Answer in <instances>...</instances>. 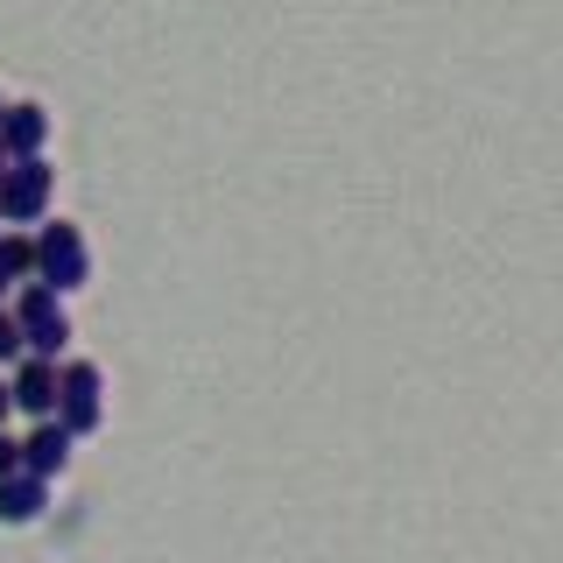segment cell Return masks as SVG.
<instances>
[{
    "instance_id": "6da1fadb",
    "label": "cell",
    "mask_w": 563,
    "mask_h": 563,
    "mask_svg": "<svg viewBox=\"0 0 563 563\" xmlns=\"http://www.w3.org/2000/svg\"><path fill=\"white\" fill-rule=\"evenodd\" d=\"M35 282H49L57 296H70V289H85V282H92V246H85L78 225L49 219L43 233H35Z\"/></svg>"
},
{
    "instance_id": "7a4b0ae2",
    "label": "cell",
    "mask_w": 563,
    "mask_h": 563,
    "mask_svg": "<svg viewBox=\"0 0 563 563\" xmlns=\"http://www.w3.org/2000/svg\"><path fill=\"white\" fill-rule=\"evenodd\" d=\"M49 198H57V169H49L43 155H29V163H14L8 184H0V219L8 225H43Z\"/></svg>"
},
{
    "instance_id": "3957f363",
    "label": "cell",
    "mask_w": 563,
    "mask_h": 563,
    "mask_svg": "<svg viewBox=\"0 0 563 563\" xmlns=\"http://www.w3.org/2000/svg\"><path fill=\"white\" fill-rule=\"evenodd\" d=\"M99 416H106V380H99V366H92V360H70V366H64L57 422H64L70 437H92V430H99Z\"/></svg>"
},
{
    "instance_id": "277c9868",
    "label": "cell",
    "mask_w": 563,
    "mask_h": 563,
    "mask_svg": "<svg viewBox=\"0 0 563 563\" xmlns=\"http://www.w3.org/2000/svg\"><path fill=\"white\" fill-rule=\"evenodd\" d=\"M57 401H64V366L29 352V360L14 366V409H22L29 422H43V416H57Z\"/></svg>"
},
{
    "instance_id": "5b68a950",
    "label": "cell",
    "mask_w": 563,
    "mask_h": 563,
    "mask_svg": "<svg viewBox=\"0 0 563 563\" xmlns=\"http://www.w3.org/2000/svg\"><path fill=\"white\" fill-rule=\"evenodd\" d=\"M70 444H78V437H70L57 416H43V422L22 437V472H35V479H57V472L70 465Z\"/></svg>"
},
{
    "instance_id": "8992f818",
    "label": "cell",
    "mask_w": 563,
    "mask_h": 563,
    "mask_svg": "<svg viewBox=\"0 0 563 563\" xmlns=\"http://www.w3.org/2000/svg\"><path fill=\"white\" fill-rule=\"evenodd\" d=\"M43 507H49V479H35V472H14V479H0V521H8V528L43 521Z\"/></svg>"
},
{
    "instance_id": "52a82bcc",
    "label": "cell",
    "mask_w": 563,
    "mask_h": 563,
    "mask_svg": "<svg viewBox=\"0 0 563 563\" xmlns=\"http://www.w3.org/2000/svg\"><path fill=\"white\" fill-rule=\"evenodd\" d=\"M49 141V113L43 106H8V120H0V148L14 155V163H29V155H43Z\"/></svg>"
},
{
    "instance_id": "ba28073f",
    "label": "cell",
    "mask_w": 563,
    "mask_h": 563,
    "mask_svg": "<svg viewBox=\"0 0 563 563\" xmlns=\"http://www.w3.org/2000/svg\"><path fill=\"white\" fill-rule=\"evenodd\" d=\"M14 317H22V331L29 324H49V317H64V296L49 289V282H29V289L14 296Z\"/></svg>"
},
{
    "instance_id": "9c48e42d",
    "label": "cell",
    "mask_w": 563,
    "mask_h": 563,
    "mask_svg": "<svg viewBox=\"0 0 563 563\" xmlns=\"http://www.w3.org/2000/svg\"><path fill=\"white\" fill-rule=\"evenodd\" d=\"M0 275H8V282H35V240L29 233H0Z\"/></svg>"
},
{
    "instance_id": "30bf717a",
    "label": "cell",
    "mask_w": 563,
    "mask_h": 563,
    "mask_svg": "<svg viewBox=\"0 0 563 563\" xmlns=\"http://www.w3.org/2000/svg\"><path fill=\"white\" fill-rule=\"evenodd\" d=\"M64 345H70V317H49V324H29V352H35V360H57Z\"/></svg>"
},
{
    "instance_id": "8fae6325",
    "label": "cell",
    "mask_w": 563,
    "mask_h": 563,
    "mask_svg": "<svg viewBox=\"0 0 563 563\" xmlns=\"http://www.w3.org/2000/svg\"><path fill=\"white\" fill-rule=\"evenodd\" d=\"M22 360H29V331L14 310H0V366H22Z\"/></svg>"
},
{
    "instance_id": "7c38bea8",
    "label": "cell",
    "mask_w": 563,
    "mask_h": 563,
    "mask_svg": "<svg viewBox=\"0 0 563 563\" xmlns=\"http://www.w3.org/2000/svg\"><path fill=\"white\" fill-rule=\"evenodd\" d=\"M14 472H22V437L0 430V479H14Z\"/></svg>"
},
{
    "instance_id": "4fadbf2b",
    "label": "cell",
    "mask_w": 563,
    "mask_h": 563,
    "mask_svg": "<svg viewBox=\"0 0 563 563\" xmlns=\"http://www.w3.org/2000/svg\"><path fill=\"white\" fill-rule=\"evenodd\" d=\"M14 416V380H0V422Z\"/></svg>"
},
{
    "instance_id": "5bb4252c",
    "label": "cell",
    "mask_w": 563,
    "mask_h": 563,
    "mask_svg": "<svg viewBox=\"0 0 563 563\" xmlns=\"http://www.w3.org/2000/svg\"><path fill=\"white\" fill-rule=\"evenodd\" d=\"M8 169H14V155H8V148H0V184H8Z\"/></svg>"
},
{
    "instance_id": "9a60e30c",
    "label": "cell",
    "mask_w": 563,
    "mask_h": 563,
    "mask_svg": "<svg viewBox=\"0 0 563 563\" xmlns=\"http://www.w3.org/2000/svg\"><path fill=\"white\" fill-rule=\"evenodd\" d=\"M0 303H8V275H0Z\"/></svg>"
},
{
    "instance_id": "2e32d148",
    "label": "cell",
    "mask_w": 563,
    "mask_h": 563,
    "mask_svg": "<svg viewBox=\"0 0 563 563\" xmlns=\"http://www.w3.org/2000/svg\"><path fill=\"white\" fill-rule=\"evenodd\" d=\"M0 120H8V99H0Z\"/></svg>"
},
{
    "instance_id": "e0dca14e",
    "label": "cell",
    "mask_w": 563,
    "mask_h": 563,
    "mask_svg": "<svg viewBox=\"0 0 563 563\" xmlns=\"http://www.w3.org/2000/svg\"><path fill=\"white\" fill-rule=\"evenodd\" d=\"M0 225H8V219H0Z\"/></svg>"
}]
</instances>
